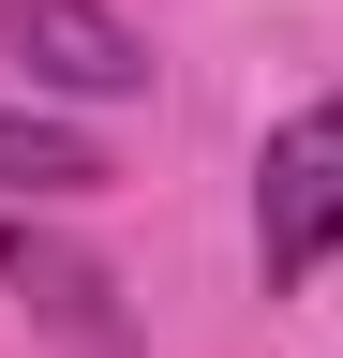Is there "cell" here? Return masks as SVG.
<instances>
[{
    "instance_id": "3",
    "label": "cell",
    "mask_w": 343,
    "mask_h": 358,
    "mask_svg": "<svg viewBox=\"0 0 343 358\" xmlns=\"http://www.w3.org/2000/svg\"><path fill=\"white\" fill-rule=\"evenodd\" d=\"M0 194H30V209H75V194H105V150L75 120H45V105H0Z\"/></svg>"
},
{
    "instance_id": "1",
    "label": "cell",
    "mask_w": 343,
    "mask_h": 358,
    "mask_svg": "<svg viewBox=\"0 0 343 358\" xmlns=\"http://www.w3.org/2000/svg\"><path fill=\"white\" fill-rule=\"evenodd\" d=\"M328 254H343V90L298 105L269 134V164H254V268H269V299L314 284Z\"/></svg>"
},
{
    "instance_id": "4",
    "label": "cell",
    "mask_w": 343,
    "mask_h": 358,
    "mask_svg": "<svg viewBox=\"0 0 343 358\" xmlns=\"http://www.w3.org/2000/svg\"><path fill=\"white\" fill-rule=\"evenodd\" d=\"M0 284H15L30 313H60V329H105V268L75 239H45V224H0Z\"/></svg>"
},
{
    "instance_id": "2",
    "label": "cell",
    "mask_w": 343,
    "mask_h": 358,
    "mask_svg": "<svg viewBox=\"0 0 343 358\" xmlns=\"http://www.w3.org/2000/svg\"><path fill=\"white\" fill-rule=\"evenodd\" d=\"M0 60L60 105H135L149 90V30L105 15V0H0Z\"/></svg>"
}]
</instances>
